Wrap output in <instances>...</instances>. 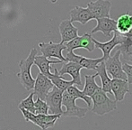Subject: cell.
I'll return each instance as SVG.
<instances>
[{
    "label": "cell",
    "instance_id": "obj_26",
    "mask_svg": "<svg viewBox=\"0 0 132 130\" xmlns=\"http://www.w3.org/2000/svg\"><path fill=\"white\" fill-rule=\"evenodd\" d=\"M34 109L35 114H49V107L45 100H42L40 98H37L34 101Z\"/></svg>",
    "mask_w": 132,
    "mask_h": 130
},
{
    "label": "cell",
    "instance_id": "obj_1",
    "mask_svg": "<svg viewBox=\"0 0 132 130\" xmlns=\"http://www.w3.org/2000/svg\"><path fill=\"white\" fill-rule=\"evenodd\" d=\"M38 55V52L35 48L30 51V53L26 59H22L19 62V68L20 71L16 74L17 78L19 79L21 84L25 88L26 90H33L35 80L32 78L31 73V66L34 64V59Z\"/></svg>",
    "mask_w": 132,
    "mask_h": 130
},
{
    "label": "cell",
    "instance_id": "obj_23",
    "mask_svg": "<svg viewBox=\"0 0 132 130\" xmlns=\"http://www.w3.org/2000/svg\"><path fill=\"white\" fill-rule=\"evenodd\" d=\"M97 73L93 74V75H85V87H84L83 92L88 97H91L98 89L100 88L97 85V83L95 82V78L97 77Z\"/></svg>",
    "mask_w": 132,
    "mask_h": 130
},
{
    "label": "cell",
    "instance_id": "obj_7",
    "mask_svg": "<svg viewBox=\"0 0 132 130\" xmlns=\"http://www.w3.org/2000/svg\"><path fill=\"white\" fill-rule=\"evenodd\" d=\"M39 47L40 49L42 55L47 58H57L63 62H67V60L62 54V52L66 50L65 44H54L53 42H40Z\"/></svg>",
    "mask_w": 132,
    "mask_h": 130
},
{
    "label": "cell",
    "instance_id": "obj_22",
    "mask_svg": "<svg viewBox=\"0 0 132 130\" xmlns=\"http://www.w3.org/2000/svg\"><path fill=\"white\" fill-rule=\"evenodd\" d=\"M119 51L122 59L127 62H132V37H124L119 45Z\"/></svg>",
    "mask_w": 132,
    "mask_h": 130
},
{
    "label": "cell",
    "instance_id": "obj_29",
    "mask_svg": "<svg viewBox=\"0 0 132 130\" xmlns=\"http://www.w3.org/2000/svg\"><path fill=\"white\" fill-rule=\"evenodd\" d=\"M50 1L51 2V3H53V4H55V3H57V1H59V0H50Z\"/></svg>",
    "mask_w": 132,
    "mask_h": 130
},
{
    "label": "cell",
    "instance_id": "obj_20",
    "mask_svg": "<svg viewBox=\"0 0 132 130\" xmlns=\"http://www.w3.org/2000/svg\"><path fill=\"white\" fill-rule=\"evenodd\" d=\"M116 32L120 34L124 35L129 32V30L132 28V16L129 15V13L120 16L116 21Z\"/></svg>",
    "mask_w": 132,
    "mask_h": 130
},
{
    "label": "cell",
    "instance_id": "obj_27",
    "mask_svg": "<svg viewBox=\"0 0 132 130\" xmlns=\"http://www.w3.org/2000/svg\"><path fill=\"white\" fill-rule=\"evenodd\" d=\"M122 70L127 76V81L129 82V84H132V65L123 63L122 64Z\"/></svg>",
    "mask_w": 132,
    "mask_h": 130
},
{
    "label": "cell",
    "instance_id": "obj_10",
    "mask_svg": "<svg viewBox=\"0 0 132 130\" xmlns=\"http://www.w3.org/2000/svg\"><path fill=\"white\" fill-rule=\"evenodd\" d=\"M87 8L92 13L94 19L110 17V11L111 8V3L109 0H96L94 2H89L87 4Z\"/></svg>",
    "mask_w": 132,
    "mask_h": 130
},
{
    "label": "cell",
    "instance_id": "obj_17",
    "mask_svg": "<svg viewBox=\"0 0 132 130\" xmlns=\"http://www.w3.org/2000/svg\"><path fill=\"white\" fill-rule=\"evenodd\" d=\"M111 93L113 94L116 101H122L125 98V95L129 92V82L127 81L120 79L111 80Z\"/></svg>",
    "mask_w": 132,
    "mask_h": 130
},
{
    "label": "cell",
    "instance_id": "obj_8",
    "mask_svg": "<svg viewBox=\"0 0 132 130\" xmlns=\"http://www.w3.org/2000/svg\"><path fill=\"white\" fill-rule=\"evenodd\" d=\"M65 45H66V50L68 52H73L76 49L84 48V49L92 53V52L94 51V48H95L94 38L90 33H84L82 36H77L74 38L73 40L66 42Z\"/></svg>",
    "mask_w": 132,
    "mask_h": 130
},
{
    "label": "cell",
    "instance_id": "obj_6",
    "mask_svg": "<svg viewBox=\"0 0 132 130\" xmlns=\"http://www.w3.org/2000/svg\"><path fill=\"white\" fill-rule=\"evenodd\" d=\"M63 90L53 86L51 91L45 98V101L49 107V113L52 115H61L62 116V96Z\"/></svg>",
    "mask_w": 132,
    "mask_h": 130
},
{
    "label": "cell",
    "instance_id": "obj_2",
    "mask_svg": "<svg viewBox=\"0 0 132 130\" xmlns=\"http://www.w3.org/2000/svg\"><path fill=\"white\" fill-rule=\"evenodd\" d=\"M91 98L93 102L91 110L98 116H103L117 109V101L111 99L101 87L91 96Z\"/></svg>",
    "mask_w": 132,
    "mask_h": 130
},
{
    "label": "cell",
    "instance_id": "obj_13",
    "mask_svg": "<svg viewBox=\"0 0 132 130\" xmlns=\"http://www.w3.org/2000/svg\"><path fill=\"white\" fill-rule=\"evenodd\" d=\"M82 67L77 62H67L63 64L62 68L60 69L59 71V76H63L65 74H68L72 77V81H74V84L77 85V86H81L82 81H81V74L80 71L82 70Z\"/></svg>",
    "mask_w": 132,
    "mask_h": 130
},
{
    "label": "cell",
    "instance_id": "obj_3",
    "mask_svg": "<svg viewBox=\"0 0 132 130\" xmlns=\"http://www.w3.org/2000/svg\"><path fill=\"white\" fill-rule=\"evenodd\" d=\"M23 113V116L27 122H31L34 125L40 127L42 130H47L50 127H53L55 123L61 115H52V114H33L23 109H20Z\"/></svg>",
    "mask_w": 132,
    "mask_h": 130
},
{
    "label": "cell",
    "instance_id": "obj_25",
    "mask_svg": "<svg viewBox=\"0 0 132 130\" xmlns=\"http://www.w3.org/2000/svg\"><path fill=\"white\" fill-rule=\"evenodd\" d=\"M33 97H34V93L31 92L29 96L23 99L20 104L18 105V109H23L25 110H28L30 112L35 114V109H34V99H33Z\"/></svg>",
    "mask_w": 132,
    "mask_h": 130
},
{
    "label": "cell",
    "instance_id": "obj_19",
    "mask_svg": "<svg viewBox=\"0 0 132 130\" xmlns=\"http://www.w3.org/2000/svg\"><path fill=\"white\" fill-rule=\"evenodd\" d=\"M96 73L97 75L100 77L102 81V90H103L106 93H109L111 94V80L110 78V76L108 75L107 71H106V69H105V64L104 62H101L99 64L96 66Z\"/></svg>",
    "mask_w": 132,
    "mask_h": 130
},
{
    "label": "cell",
    "instance_id": "obj_5",
    "mask_svg": "<svg viewBox=\"0 0 132 130\" xmlns=\"http://www.w3.org/2000/svg\"><path fill=\"white\" fill-rule=\"evenodd\" d=\"M120 53L117 51L112 57L110 56L104 62L105 69L108 75L111 76L112 79H120L127 81V76L122 70V63L120 60Z\"/></svg>",
    "mask_w": 132,
    "mask_h": 130
},
{
    "label": "cell",
    "instance_id": "obj_9",
    "mask_svg": "<svg viewBox=\"0 0 132 130\" xmlns=\"http://www.w3.org/2000/svg\"><path fill=\"white\" fill-rule=\"evenodd\" d=\"M53 86V83L51 82V81L49 78L39 72L37 74V77L34 81V86H33L34 96H36L37 98L45 100L46 96L51 90Z\"/></svg>",
    "mask_w": 132,
    "mask_h": 130
},
{
    "label": "cell",
    "instance_id": "obj_4",
    "mask_svg": "<svg viewBox=\"0 0 132 130\" xmlns=\"http://www.w3.org/2000/svg\"><path fill=\"white\" fill-rule=\"evenodd\" d=\"M76 98L68 93L67 90L63 92L62 106L66 107V110L63 111L62 116L65 117H76L78 118H83L85 117L86 112L89 110L88 107H81L76 104Z\"/></svg>",
    "mask_w": 132,
    "mask_h": 130
},
{
    "label": "cell",
    "instance_id": "obj_24",
    "mask_svg": "<svg viewBox=\"0 0 132 130\" xmlns=\"http://www.w3.org/2000/svg\"><path fill=\"white\" fill-rule=\"evenodd\" d=\"M67 91H68V93L69 94V95H71L73 98H75L76 99H77V98L83 99L84 101L87 104L88 109H91V107H92V105H93L92 98H91V97L86 96L83 91H82V90H80L78 88H77V87L74 86V85L68 87V88L67 89Z\"/></svg>",
    "mask_w": 132,
    "mask_h": 130
},
{
    "label": "cell",
    "instance_id": "obj_21",
    "mask_svg": "<svg viewBox=\"0 0 132 130\" xmlns=\"http://www.w3.org/2000/svg\"><path fill=\"white\" fill-rule=\"evenodd\" d=\"M48 78L51 80L54 86L57 87V88L59 89V90H63V91L67 90V89H68L69 86L74 85L73 81H67V80H65L62 76H59V71H57V69H54V73H51Z\"/></svg>",
    "mask_w": 132,
    "mask_h": 130
},
{
    "label": "cell",
    "instance_id": "obj_15",
    "mask_svg": "<svg viewBox=\"0 0 132 130\" xmlns=\"http://www.w3.org/2000/svg\"><path fill=\"white\" fill-rule=\"evenodd\" d=\"M97 25L92 30V33L102 32L105 37H111V33L116 32V21L111 17L99 18L96 20Z\"/></svg>",
    "mask_w": 132,
    "mask_h": 130
},
{
    "label": "cell",
    "instance_id": "obj_16",
    "mask_svg": "<svg viewBox=\"0 0 132 130\" xmlns=\"http://www.w3.org/2000/svg\"><path fill=\"white\" fill-rule=\"evenodd\" d=\"M70 16V22L75 23L78 22L81 25H85L88 23L89 21L94 19L92 13L90 12L88 8H84L81 6H76L69 12Z\"/></svg>",
    "mask_w": 132,
    "mask_h": 130
},
{
    "label": "cell",
    "instance_id": "obj_14",
    "mask_svg": "<svg viewBox=\"0 0 132 130\" xmlns=\"http://www.w3.org/2000/svg\"><path fill=\"white\" fill-rule=\"evenodd\" d=\"M61 36V44H65L78 36V28L73 25L70 20H63L59 26Z\"/></svg>",
    "mask_w": 132,
    "mask_h": 130
},
{
    "label": "cell",
    "instance_id": "obj_28",
    "mask_svg": "<svg viewBox=\"0 0 132 130\" xmlns=\"http://www.w3.org/2000/svg\"><path fill=\"white\" fill-rule=\"evenodd\" d=\"M122 36H124V37H132V28L130 29V30H129V33H127L126 34L122 35Z\"/></svg>",
    "mask_w": 132,
    "mask_h": 130
},
{
    "label": "cell",
    "instance_id": "obj_12",
    "mask_svg": "<svg viewBox=\"0 0 132 130\" xmlns=\"http://www.w3.org/2000/svg\"><path fill=\"white\" fill-rule=\"evenodd\" d=\"M66 60L67 62H77L82 68L87 69V70H94L96 69V66L101 62H103V58H96V59L86 58V57L76 54V53H74V52H68L66 56Z\"/></svg>",
    "mask_w": 132,
    "mask_h": 130
},
{
    "label": "cell",
    "instance_id": "obj_18",
    "mask_svg": "<svg viewBox=\"0 0 132 130\" xmlns=\"http://www.w3.org/2000/svg\"><path fill=\"white\" fill-rule=\"evenodd\" d=\"M63 62L61 61H50L47 57L43 55H36L34 59V64L40 69V72L43 74L46 77H49V75L51 73V64H57L62 63Z\"/></svg>",
    "mask_w": 132,
    "mask_h": 130
},
{
    "label": "cell",
    "instance_id": "obj_11",
    "mask_svg": "<svg viewBox=\"0 0 132 130\" xmlns=\"http://www.w3.org/2000/svg\"><path fill=\"white\" fill-rule=\"evenodd\" d=\"M122 40H123V36L121 34H120L119 33L114 32L113 37L111 39L110 41L106 42H100L94 38V46L96 48H99L102 52H103V61L105 62L108 58L110 57L111 51L114 49L116 46L120 45L121 44Z\"/></svg>",
    "mask_w": 132,
    "mask_h": 130
}]
</instances>
